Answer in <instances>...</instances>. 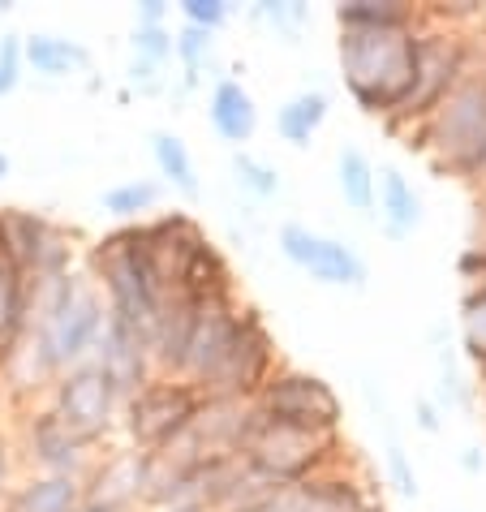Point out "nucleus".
Segmentation results:
<instances>
[{
	"instance_id": "nucleus-30",
	"label": "nucleus",
	"mask_w": 486,
	"mask_h": 512,
	"mask_svg": "<svg viewBox=\"0 0 486 512\" xmlns=\"http://www.w3.org/2000/svg\"><path fill=\"white\" fill-rule=\"evenodd\" d=\"M228 168H233V186L250 198V203H271V198L284 194V177L276 164H267L263 155L254 151H233V160H228Z\"/></svg>"
},
{
	"instance_id": "nucleus-35",
	"label": "nucleus",
	"mask_w": 486,
	"mask_h": 512,
	"mask_svg": "<svg viewBox=\"0 0 486 512\" xmlns=\"http://www.w3.org/2000/svg\"><path fill=\"white\" fill-rule=\"evenodd\" d=\"M130 56L151 65H173V26H134L130 31Z\"/></svg>"
},
{
	"instance_id": "nucleus-37",
	"label": "nucleus",
	"mask_w": 486,
	"mask_h": 512,
	"mask_svg": "<svg viewBox=\"0 0 486 512\" xmlns=\"http://www.w3.org/2000/svg\"><path fill=\"white\" fill-rule=\"evenodd\" d=\"M22 74H26V65H22V35L5 31V35H0V99L22 87Z\"/></svg>"
},
{
	"instance_id": "nucleus-20",
	"label": "nucleus",
	"mask_w": 486,
	"mask_h": 512,
	"mask_svg": "<svg viewBox=\"0 0 486 512\" xmlns=\"http://www.w3.org/2000/svg\"><path fill=\"white\" fill-rule=\"evenodd\" d=\"M250 414H254L250 401H233V396H203V405H198L190 431H194L198 448H203L207 457H220V452H237Z\"/></svg>"
},
{
	"instance_id": "nucleus-7",
	"label": "nucleus",
	"mask_w": 486,
	"mask_h": 512,
	"mask_svg": "<svg viewBox=\"0 0 486 512\" xmlns=\"http://www.w3.org/2000/svg\"><path fill=\"white\" fill-rule=\"evenodd\" d=\"M203 392L190 379H173V375H151L134 396H125L121 405V422L117 431L130 448L138 452H155L168 439H177L185 426L194 422Z\"/></svg>"
},
{
	"instance_id": "nucleus-11",
	"label": "nucleus",
	"mask_w": 486,
	"mask_h": 512,
	"mask_svg": "<svg viewBox=\"0 0 486 512\" xmlns=\"http://www.w3.org/2000/svg\"><path fill=\"white\" fill-rule=\"evenodd\" d=\"M276 250L289 259L293 267H302L310 280L327 284V289H353L362 293L370 284V263L357 254L349 241L314 233L302 220H284L276 229Z\"/></svg>"
},
{
	"instance_id": "nucleus-12",
	"label": "nucleus",
	"mask_w": 486,
	"mask_h": 512,
	"mask_svg": "<svg viewBox=\"0 0 486 512\" xmlns=\"http://www.w3.org/2000/svg\"><path fill=\"white\" fill-rule=\"evenodd\" d=\"M142 491H147V452L130 444L104 448L82 478L87 504H99L108 512H142Z\"/></svg>"
},
{
	"instance_id": "nucleus-2",
	"label": "nucleus",
	"mask_w": 486,
	"mask_h": 512,
	"mask_svg": "<svg viewBox=\"0 0 486 512\" xmlns=\"http://www.w3.org/2000/svg\"><path fill=\"white\" fill-rule=\"evenodd\" d=\"M82 267H87L91 284L99 289V297H104L108 319L134 327V332L151 340V327H155V315H160L168 289L160 284V276L151 272L147 254L138 246L134 224H117L112 233L99 237L87 250Z\"/></svg>"
},
{
	"instance_id": "nucleus-27",
	"label": "nucleus",
	"mask_w": 486,
	"mask_h": 512,
	"mask_svg": "<svg viewBox=\"0 0 486 512\" xmlns=\"http://www.w3.org/2000/svg\"><path fill=\"white\" fill-rule=\"evenodd\" d=\"M336 190L345 198L349 211H357V216H375L379 168L362 147H353V142H345V147L336 151Z\"/></svg>"
},
{
	"instance_id": "nucleus-4",
	"label": "nucleus",
	"mask_w": 486,
	"mask_h": 512,
	"mask_svg": "<svg viewBox=\"0 0 486 512\" xmlns=\"http://www.w3.org/2000/svg\"><path fill=\"white\" fill-rule=\"evenodd\" d=\"M396 138H405V151L431 155L435 173L474 181L482 155H486V82L478 74H469L461 87L443 99L431 121Z\"/></svg>"
},
{
	"instance_id": "nucleus-28",
	"label": "nucleus",
	"mask_w": 486,
	"mask_h": 512,
	"mask_svg": "<svg viewBox=\"0 0 486 512\" xmlns=\"http://www.w3.org/2000/svg\"><path fill=\"white\" fill-rule=\"evenodd\" d=\"M160 203H164V186L155 177H130V181H117L112 190L99 194V207L121 224L151 220L155 211H160Z\"/></svg>"
},
{
	"instance_id": "nucleus-18",
	"label": "nucleus",
	"mask_w": 486,
	"mask_h": 512,
	"mask_svg": "<svg viewBox=\"0 0 486 512\" xmlns=\"http://www.w3.org/2000/svg\"><path fill=\"white\" fill-rule=\"evenodd\" d=\"M375 216H379L383 237H392V241H405V237H413V233L422 229V216H426L422 194H418V186H413V181L400 173V168H392V164L379 168Z\"/></svg>"
},
{
	"instance_id": "nucleus-13",
	"label": "nucleus",
	"mask_w": 486,
	"mask_h": 512,
	"mask_svg": "<svg viewBox=\"0 0 486 512\" xmlns=\"http://www.w3.org/2000/svg\"><path fill=\"white\" fill-rule=\"evenodd\" d=\"M134 233H138V246H142V254H147L151 272L160 276V284L168 293L177 289V276H181L185 259H190V250L207 237L203 224H198L190 211H177V207L173 211H155L151 220L134 224Z\"/></svg>"
},
{
	"instance_id": "nucleus-46",
	"label": "nucleus",
	"mask_w": 486,
	"mask_h": 512,
	"mask_svg": "<svg viewBox=\"0 0 486 512\" xmlns=\"http://www.w3.org/2000/svg\"><path fill=\"white\" fill-rule=\"evenodd\" d=\"M9 173H13V160H9V155H5V151H0V181H5Z\"/></svg>"
},
{
	"instance_id": "nucleus-8",
	"label": "nucleus",
	"mask_w": 486,
	"mask_h": 512,
	"mask_svg": "<svg viewBox=\"0 0 486 512\" xmlns=\"http://www.w3.org/2000/svg\"><path fill=\"white\" fill-rule=\"evenodd\" d=\"M250 405L271 422L306 426V431H332V435L345 431V401H340V392L323 375L302 371L293 362H280L271 379L254 392Z\"/></svg>"
},
{
	"instance_id": "nucleus-1",
	"label": "nucleus",
	"mask_w": 486,
	"mask_h": 512,
	"mask_svg": "<svg viewBox=\"0 0 486 512\" xmlns=\"http://www.w3.org/2000/svg\"><path fill=\"white\" fill-rule=\"evenodd\" d=\"M422 31V26H418ZM418 31H340L336 56L345 91L366 117L388 125L413 91Z\"/></svg>"
},
{
	"instance_id": "nucleus-34",
	"label": "nucleus",
	"mask_w": 486,
	"mask_h": 512,
	"mask_svg": "<svg viewBox=\"0 0 486 512\" xmlns=\"http://www.w3.org/2000/svg\"><path fill=\"white\" fill-rule=\"evenodd\" d=\"M478 392L474 383H469L461 375V366H456V358L448 349H439V383H435V405L448 414V409H474Z\"/></svg>"
},
{
	"instance_id": "nucleus-5",
	"label": "nucleus",
	"mask_w": 486,
	"mask_h": 512,
	"mask_svg": "<svg viewBox=\"0 0 486 512\" xmlns=\"http://www.w3.org/2000/svg\"><path fill=\"white\" fill-rule=\"evenodd\" d=\"M474 74V35L465 31H443V26H422L418 31V69H413V91L396 108V117L383 125L388 134L418 130L439 112L461 82Z\"/></svg>"
},
{
	"instance_id": "nucleus-14",
	"label": "nucleus",
	"mask_w": 486,
	"mask_h": 512,
	"mask_svg": "<svg viewBox=\"0 0 486 512\" xmlns=\"http://www.w3.org/2000/svg\"><path fill=\"white\" fill-rule=\"evenodd\" d=\"M91 362L108 375L112 388L121 392V405H125V396H134L142 383L155 375V366H151V340L142 336V332H134V327L117 323V319L104 323V336H99Z\"/></svg>"
},
{
	"instance_id": "nucleus-45",
	"label": "nucleus",
	"mask_w": 486,
	"mask_h": 512,
	"mask_svg": "<svg viewBox=\"0 0 486 512\" xmlns=\"http://www.w3.org/2000/svg\"><path fill=\"white\" fill-rule=\"evenodd\" d=\"M151 512H211V508H203V504H168V508H151Z\"/></svg>"
},
{
	"instance_id": "nucleus-23",
	"label": "nucleus",
	"mask_w": 486,
	"mask_h": 512,
	"mask_svg": "<svg viewBox=\"0 0 486 512\" xmlns=\"http://www.w3.org/2000/svg\"><path fill=\"white\" fill-rule=\"evenodd\" d=\"M336 31H418L426 26L413 0H340L332 5Z\"/></svg>"
},
{
	"instance_id": "nucleus-25",
	"label": "nucleus",
	"mask_w": 486,
	"mask_h": 512,
	"mask_svg": "<svg viewBox=\"0 0 486 512\" xmlns=\"http://www.w3.org/2000/svg\"><path fill=\"white\" fill-rule=\"evenodd\" d=\"M327 117H332V95H327L323 87H306V91L289 95L276 108V134H280V142H289V147L306 151L310 142L319 138Z\"/></svg>"
},
{
	"instance_id": "nucleus-33",
	"label": "nucleus",
	"mask_w": 486,
	"mask_h": 512,
	"mask_svg": "<svg viewBox=\"0 0 486 512\" xmlns=\"http://www.w3.org/2000/svg\"><path fill=\"white\" fill-rule=\"evenodd\" d=\"M383 474H388L392 491L400 495V500H418V495H422V487H418V469H413L405 444H400L396 426H388V431H383Z\"/></svg>"
},
{
	"instance_id": "nucleus-24",
	"label": "nucleus",
	"mask_w": 486,
	"mask_h": 512,
	"mask_svg": "<svg viewBox=\"0 0 486 512\" xmlns=\"http://www.w3.org/2000/svg\"><path fill=\"white\" fill-rule=\"evenodd\" d=\"M82 482L61 474H22L18 487L5 495L0 512H78L82 508Z\"/></svg>"
},
{
	"instance_id": "nucleus-31",
	"label": "nucleus",
	"mask_w": 486,
	"mask_h": 512,
	"mask_svg": "<svg viewBox=\"0 0 486 512\" xmlns=\"http://www.w3.org/2000/svg\"><path fill=\"white\" fill-rule=\"evenodd\" d=\"M246 13H250V22H263L271 35L284 39V44H297V35H302L314 18L306 0H254Z\"/></svg>"
},
{
	"instance_id": "nucleus-9",
	"label": "nucleus",
	"mask_w": 486,
	"mask_h": 512,
	"mask_svg": "<svg viewBox=\"0 0 486 512\" xmlns=\"http://www.w3.org/2000/svg\"><path fill=\"white\" fill-rule=\"evenodd\" d=\"M13 444H18V457H22L26 474H61V478H78V482L91 474L95 457L104 452V448L87 444L78 431H69L44 401L22 405Z\"/></svg>"
},
{
	"instance_id": "nucleus-44",
	"label": "nucleus",
	"mask_w": 486,
	"mask_h": 512,
	"mask_svg": "<svg viewBox=\"0 0 486 512\" xmlns=\"http://www.w3.org/2000/svg\"><path fill=\"white\" fill-rule=\"evenodd\" d=\"M474 74L486 82V39H482V44L474 39Z\"/></svg>"
},
{
	"instance_id": "nucleus-16",
	"label": "nucleus",
	"mask_w": 486,
	"mask_h": 512,
	"mask_svg": "<svg viewBox=\"0 0 486 512\" xmlns=\"http://www.w3.org/2000/svg\"><path fill=\"white\" fill-rule=\"evenodd\" d=\"M237 310H241V297L198 302L194 332H190V349H185V371H181V379H190L194 388L211 375V366L220 362V353H224V345H228V336H233Z\"/></svg>"
},
{
	"instance_id": "nucleus-38",
	"label": "nucleus",
	"mask_w": 486,
	"mask_h": 512,
	"mask_svg": "<svg viewBox=\"0 0 486 512\" xmlns=\"http://www.w3.org/2000/svg\"><path fill=\"white\" fill-rule=\"evenodd\" d=\"M125 82H130V91H138L142 99H160L168 95V69L164 65H151V61H134L130 56V69H125Z\"/></svg>"
},
{
	"instance_id": "nucleus-40",
	"label": "nucleus",
	"mask_w": 486,
	"mask_h": 512,
	"mask_svg": "<svg viewBox=\"0 0 486 512\" xmlns=\"http://www.w3.org/2000/svg\"><path fill=\"white\" fill-rule=\"evenodd\" d=\"M456 272H461L465 289L486 284V246H465L461 254H456Z\"/></svg>"
},
{
	"instance_id": "nucleus-15",
	"label": "nucleus",
	"mask_w": 486,
	"mask_h": 512,
	"mask_svg": "<svg viewBox=\"0 0 486 512\" xmlns=\"http://www.w3.org/2000/svg\"><path fill=\"white\" fill-rule=\"evenodd\" d=\"M237 74H246V69L233 65L228 74H220L216 82H211L207 121H211V130H216L220 142H228L233 151H246L254 142V134H259V104H254L250 87Z\"/></svg>"
},
{
	"instance_id": "nucleus-17",
	"label": "nucleus",
	"mask_w": 486,
	"mask_h": 512,
	"mask_svg": "<svg viewBox=\"0 0 486 512\" xmlns=\"http://www.w3.org/2000/svg\"><path fill=\"white\" fill-rule=\"evenodd\" d=\"M194 315H198V302H190L185 293H168L160 315H155L151 327V366L155 375H173L181 379L185 371V349H190V332H194Z\"/></svg>"
},
{
	"instance_id": "nucleus-29",
	"label": "nucleus",
	"mask_w": 486,
	"mask_h": 512,
	"mask_svg": "<svg viewBox=\"0 0 486 512\" xmlns=\"http://www.w3.org/2000/svg\"><path fill=\"white\" fill-rule=\"evenodd\" d=\"M173 61L181 69V91H194L203 82V74L216 69V35L181 22L173 31Z\"/></svg>"
},
{
	"instance_id": "nucleus-39",
	"label": "nucleus",
	"mask_w": 486,
	"mask_h": 512,
	"mask_svg": "<svg viewBox=\"0 0 486 512\" xmlns=\"http://www.w3.org/2000/svg\"><path fill=\"white\" fill-rule=\"evenodd\" d=\"M22 478V457H18V444H13V431L5 422H0V504H5V495L18 487Z\"/></svg>"
},
{
	"instance_id": "nucleus-26",
	"label": "nucleus",
	"mask_w": 486,
	"mask_h": 512,
	"mask_svg": "<svg viewBox=\"0 0 486 512\" xmlns=\"http://www.w3.org/2000/svg\"><path fill=\"white\" fill-rule=\"evenodd\" d=\"M151 160H155V181H160L164 190L181 194L185 203L203 198L198 164H194V155H190V147H185L181 134H173V130H151Z\"/></svg>"
},
{
	"instance_id": "nucleus-19",
	"label": "nucleus",
	"mask_w": 486,
	"mask_h": 512,
	"mask_svg": "<svg viewBox=\"0 0 486 512\" xmlns=\"http://www.w3.org/2000/svg\"><path fill=\"white\" fill-rule=\"evenodd\" d=\"M177 293H185L190 302H220V297H237V276L228 254L216 246L211 237H203L190 250L181 276H177Z\"/></svg>"
},
{
	"instance_id": "nucleus-47",
	"label": "nucleus",
	"mask_w": 486,
	"mask_h": 512,
	"mask_svg": "<svg viewBox=\"0 0 486 512\" xmlns=\"http://www.w3.org/2000/svg\"><path fill=\"white\" fill-rule=\"evenodd\" d=\"M78 512H108V508H99V504H87V500H82V508Z\"/></svg>"
},
{
	"instance_id": "nucleus-21",
	"label": "nucleus",
	"mask_w": 486,
	"mask_h": 512,
	"mask_svg": "<svg viewBox=\"0 0 486 512\" xmlns=\"http://www.w3.org/2000/svg\"><path fill=\"white\" fill-rule=\"evenodd\" d=\"M22 65L31 69V74L48 78V82H61V78L87 74L91 48L82 44V39H69V35L31 31V35H22Z\"/></svg>"
},
{
	"instance_id": "nucleus-10",
	"label": "nucleus",
	"mask_w": 486,
	"mask_h": 512,
	"mask_svg": "<svg viewBox=\"0 0 486 512\" xmlns=\"http://www.w3.org/2000/svg\"><path fill=\"white\" fill-rule=\"evenodd\" d=\"M44 405L61 418L69 431H78L87 444L108 448V439L117 435L121 422V392L108 383V375L95 362H82L74 371H65L48 388Z\"/></svg>"
},
{
	"instance_id": "nucleus-3",
	"label": "nucleus",
	"mask_w": 486,
	"mask_h": 512,
	"mask_svg": "<svg viewBox=\"0 0 486 512\" xmlns=\"http://www.w3.org/2000/svg\"><path fill=\"white\" fill-rule=\"evenodd\" d=\"M237 452L246 457V465L259 478L276 482V487H297L306 478H319L327 469L345 465V431H306V426H289V422H271L259 409L246 422Z\"/></svg>"
},
{
	"instance_id": "nucleus-6",
	"label": "nucleus",
	"mask_w": 486,
	"mask_h": 512,
	"mask_svg": "<svg viewBox=\"0 0 486 512\" xmlns=\"http://www.w3.org/2000/svg\"><path fill=\"white\" fill-rule=\"evenodd\" d=\"M276 366H280V349H276V336H271L263 310L241 302L233 336H228L220 362L211 366V375L198 383V392L203 396H233V401H254V392L271 379Z\"/></svg>"
},
{
	"instance_id": "nucleus-32",
	"label": "nucleus",
	"mask_w": 486,
	"mask_h": 512,
	"mask_svg": "<svg viewBox=\"0 0 486 512\" xmlns=\"http://www.w3.org/2000/svg\"><path fill=\"white\" fill-rule=\"evenodd\" d=\"M461 349L486 379V284H474L461 297Z\"/></svg>"
},
{
	"instance_id": "nucleus-41",
	"label": "nucleus",
	"mask_w": 486,
	"mask_h": 512,
	"mask_svg": "<svg viewBox=\"0 0 486 512\" xmlns=\"http://www.w3.org/2000/svg\"><path fill=\"white\" fill-rule=\"evenodd\" d=\"M413 426H418L422 435H439L443 431V409L431 401V396H418V401H413Z\"/></svg>"
},
{
	"instance_id": "nucleus-36",
	"label": "nucleus",
	"mask_w": 486,
	"mask_h": 512,
	"mask_svg": "<svg viewBox=\"0 0 486 512\" xmlns=\"http://www.w3.org/2000/svg\"><path fill=\"white\" fill-rule=\"evenodd\" d=\"M177 13H181V22H185V26H198V31L220 35L224 26L233 22L237 5H233V0H181Z\"/></svg>"
},
{
	"instance_id": "nucleus-22",
	"label": "nucleus",
	"mask_w": 486,
	"mask_h": 512,
	"mask_svg": "<svg viewBox=\"0 0 486 512\" xmlns=\"http://www.w3.org/2000/svg\"><path fill=\"white\" fill-rule=\"evenodd\" d=\"M52 216L31 207H0V254L31 280L35 276V259L44 250V241L52 233Z\"/></svg>"
},
{
	"instance_id": "nucleus-43",
	"label": "nucleus",
	"mask_w": 486,
	"mask_h": 512,
	"mask_svg": "<svg viewBox=\"0 0 486 512\" xmlns=\"http://www.w3.org/2000/svg\"><path fill=\"white\" fill-rule=\"evenodd\" d=\"M461 469H465V474H482V469H486V452L482 448H461Z\"/></svg>"
},
{
	"instance_id": "nucleus-42",
	"label": "nucleus",
	"mask_w": 486,
	"mask_h": 512,
	"mask_svg": "<svg viewBox=\"0 0 486 512\" xmlns=\"http://www.w3.org/2000/svg\"><path fill=\"white\" fill-rule=\"evenodd\" d=\"M168 18H173L168 0H138L134 5V26H168Z\"/></svg>"
}]
</instances>
